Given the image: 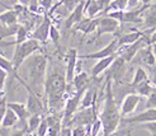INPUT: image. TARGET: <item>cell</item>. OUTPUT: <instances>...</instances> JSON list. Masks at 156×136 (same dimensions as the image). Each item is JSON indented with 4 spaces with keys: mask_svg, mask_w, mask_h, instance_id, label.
Returning <instances> with one entry per match:
<instances>
[{
    "mask_svg": "<svg viewBox=\"0 0 156 136\" xmlns=\"http://www.w3.org/2000/svg\"><path fill=\"white\" fill-rule=\"evenodd\" d=\"M43 93L48 109L56 113V111L64 106L66 101L65 97L67 93V83L65 75L58 71H51L46 75Z\"/></svg>",
    "mask_w": 156,
    "mask_h": 136,
    "instance_id": "6da1fadb",
    "label": "cell"
},
{
    "mask_svg": "<svg viewBox=\"0 0 156 136\" xmlns=\"http://www.w3.org/2000/svg\"><path fill=\"white\" fill-rule=\"evenodd\" d=\"M26 66L28 83L27 85L37 95H40V89H43L46 75H47V57L41 52H34L22 64Z\"/></svg>",
    "mask_w": 156,
    "mask_h": 136,
    "instance_id": "7a4b0ae2",
    "label": "cell"
},
{
    "mask_svg": "<svg viewBox=\"0 0 156 136\" xmlns=\"http://www.w3.org/2000/svg\"><path fill=\"white\" fill-rule=\"evenodd\" d=\"M98 118L102 122V131L103 136H113V134L117 131L118 126L121 123V111L117 106L114 101L113 93H112V85L111 80L108 79L107 88H105V98H104V105L102 113L98 116Z\"/></svg>",
    "mask_w": 156,
    "mask_h": 136,
    "instance_id": "3957f363",
    "label": "cell"
},
{
    "mask_svg": "<svg viewBox=\"0 0 156 136\" xmlns=\"http://www.w3.org/2000/svg\"><path fill=\"white\" fill-rule=\"evenodd\" d=\"M40 46H41V43L38 41H36V39H32V38H28L27 41L22 42L19 45H15L13 59L10 60L15 73H17V70L22 66V64L24 62L30 55H33L34 52H37L40 50Z\"/></svg>",
    "mask_w": 156,
    "mask_h": 136,
    "instance_id": "277c9868",
    "label": "cell"
},
{
    "mask_svg": "<svg viewBox=\"0 0 156 136\" xmlns=\"http://www.w3.org/2000/svg\"><path fill=\"white\" fill-rule=\"evenodd\" d=\"M98 118L97 103L89 108L77 109L71 117V127L73 126H91V123Z\"/></svg>",
    "mask_w": 156,
    "mask_h": 136,
    "instance_id": "5b68a950",
    "label": "cell"
},
{
    "mask_svg": "<svg viewBox=\"0 0 156 136\" xmlns=\"http://www.w3.org/2000/svg\"><path fill=\"white\" fill-rule=\"evenodd\" d=\"M145 45H150L149 43V36H144V37H141L140 39H137L136 42L131 43V45L118 47V50H117L118 57L122 59L124 62H128L132 59L136 57V55L138 53V51L141 50Z\"/></svg>",
    "mask_w": 156,
    "mask_h": 136,
    "instance_id": "8992f818",
    "label": "cell"
},
{
    "mask_svg": "<svg viewBox=\"0 0 156 136\" xmlns=\"http://www.w3.org/2000/svg\"><path fill=\"white\" fill-rule=\"evenodd\" d=\"M146 122H156V108H147L136 116L121 119V123L124 125H141Z\"/></svg>",
    "mask_w": 156,
    "mask_h": 136,
    "instance_id": "52a82bcc",
    "label": "cell"
},
{
    "mask_svg": "<svg viewBox=\"0 0 156 136\" xmlns=\"http://www.w3.org/2000/svg\"><path fill=\"white\" fill-rule=\"evenodd\" d=\"M51 19H50V15L44 14V18L43 20L37 26V28L29 35V38L36 39L40 43H46L48 39V35H50V27H51Z\"/></svg>",
    "mask_w": 156,
    "mask_h": 136,
    "instance_id": "ba28073f",
    "label": "cell"
},
{
    "mask_svg": "<svg viewBox=\"0 0 156 136\" xmlns=\"http://www.w3.org/2000/svg\"><path fill=\"white\" fill-rule=\"evenodd\" d=\"M121 23L118 20H115L108 15L100 18L99 17V22H98V28H97V38L100 37L102 35H107V33H115L119 29Z\"/></svg>",
    "mask_w": 156,
    "mask_h": 136,
    "instance_id": "9c48e42d",
    "label": "cell"
},
{
    "mask_svg": "<svg viewBox=\"0 0 156 136\" xmlns=\"http://www.w3.org/2000/svg\"><path fill=\"white\" fill-rule=\"evenodd\" d=\"M118 50V42H117V38L112 39L105 47H103L102 50H99L97 52H93V53H88V55H81V56H77V59H94V60H102L105 59L108 56H112L117 52Z\"/></svg>",
    "mask_w": 156,
    "mask_h": 136,
    "instance_id": "30bf717a",
    "label": "cell"
},
{
    "mask_svg": "<svg viewBox=\"0 0 156 136\" xmlns=\"http://www.w3.org/2000/svg\"><path fill=\"white\" fill-rule=\"evenodd\" d=\"M77 64V52L75 49H70L66 56V73H65V79L67 83V89L73 84V80L75 78V69Z\"/></svg>",
    "mask_w": 156,
    "mask_h": 136,
    "instance_id": "8fae6325",
    "label": "cell"
},
{
    "mask_svg": "<svg viewBox=\"0 0 156 136\" xmlns=\"http://www.w3.org/2000/svg\"><path fill=\"white\" fill-rule=\"evenodd\" d=\"M141 98L142 97H140V95L136 94V93H129L123 98L122 106H121V109H119L122 118L124 116H128L131 113H133V112L136 111V108H137V106H138V103L141 102Z\"/></svg>",
    "mask_w": 156,
    "mask_h": 136,
    "instance_id": "7c38bea8",
    "label": "cell"
},
{
    "mask_svg": "<svg viewBox=\"0 0 156 136\" xmlns=\"http://www.w3.org/2000/svg\"><path fill=\"white\" fill-rule=\"evenodd\" d=\"M141 18L144 20V27L146 29L152 31L156 28V0H154L150 5L145 6Z\"/></svg>",
    "mask_w": 156,
    "mask_h": 136,
    "instance_id": "4fadbf2b",
    "label": "cell"
},
{
    "mask_svg": "<svg viewBox=\"0 0 156 136\" xmlns=\"http://www.w3.org/2000/svg\"><path fill=\"white\" fill-rule=\"evenodd\" d=\"M84 6H85V0H81L75 9L65 18V24L64 26H65L66 29L74 28L77 23L84 18Z\"/></svg>",
    "mask_w": 156,
    "mask_h": 136,
    "instance_id": "5bb4252c",
    "label": "cell"
},
{
    "mask_svg": "<svg viewBox=\"0 0 156 136\" xmlns=\"http://www.w3.org/2000/svg\"><path fill=\"white\" fill-rule=\"evenodd\" d=\"M98 22H99V17H97V18H83L74 28H75V31L81 32L83 36L85 37V36L93 33L94 31H97Z\"/></svg>",
    "mask_w": 156,
    "mask_h": 136,
    "instance_id": "9a60e30c",
    "label": "cell"
},
{
    "mask_svg": "<svg viewBox=\"0 0 156 136\" xmlns=\"http://www.w3.org/2000/svg\"><path fill=\"white\" fill-rule=\"evenodd\" d=\"M8 108H10L15 115H17L19 123L22 125H27V119L29 118V112L27 109V106L24 103H19V102H8Z\"/></svg>",
    "mask_w": 156,
    "mask_h": 136,
    "instance_id": "2e32d148",
    "label": "cell"
},
{
    "mask_svg": "<svg viewBox=\"0 0 156 136\" xmlns=\"http://www.w3.org/2000/svg\"><path fill=\"white\" fill-rule=\"evenodd\" d=\"M118 57V53H114V55H112V56H108V57H105V59H102V60H98V62L95 64L94 66H93V69H91V76L93 78H97V76H99L100 74L103 73V71H105L109 66L112 65V64L114 62V60Z\"/></svg>",
    "mask_w": 156,
    "mask_h": 136,
    "instance_id": "e0dca14e",
    "label": "cell"
},
{
    "mask_svg": "<svg viewBox=\"0 0 156 136\" xmlns=\"http://www.w3.org/2000/svg\"><path fill=\"white\" fill-rule=\"evenodd\" d=\"M95 103H97V92H95V89H93V88H89L88 86L87 89H85V92L83 93L79 109L89 108L93 105H95Z\"/></svg>",
    "mask_w": 156,
    "mask_h": 136,
    "instance_id": "ac0fdd59",
    "label": "cell"
},
{
    "mask_svg": "<svg viewBox=\"0 0 156 136\" xmlns=\"http://www.w3.org/2000/svg\"><path fill=\"white\" fill-rule=\"evenodd\" d=\"M18 18H19L18 12L14 8H12V9H8L0 14V24L6 26V27L18 24Z\"/></svg>",
    "mask_w": 156,
    "mask_h": 136,
    "instance_id": "d6986e66",
    "label": "cell"
},
{
    "mask_svg": "<svg viewBox=\"0 0 156 136\" xmlns=\"http://www.w3.org/2000/svg\"><path fill=\"white\" fill-rule=\"evenodd\" d=\"M89 83H90V79H89L88 73L81 71V73L75 75L71 85H74V88H75V93L76 92H85V89L89 86Z\"/></svg>",
    "mask_w": 156,
    "mask_h": 136,
    "instance_id": "ffe728a7",
    "label": "cell"
},
{
    "mask_svg": "<svg viewBox=\"0 0 156 136\" xmlns=\"http://www.w3.org/2000/svg\"><path fill=\"white\" fill-rule=\"evenodd\" d=\"M145 33L141 31H133V32H128V33H124L121 37L117 38V42H118V47L121 46H126V45H131L136 42L137 39H140L141 37H144Z\"/></svg>",
    "mask_w": 156,
    "mask_h": 136,
    "instance_id": "44dd1931",
    "label": "cell"
},
{
    "mask_svg": "<svg viewBox=\"0 0 156 136\" xmlns=\"http://www.w3.org/2000/svg\"><path fill=\"white\" fill-rule=\"evenodd\" d=\"M102 5L98 3V0H85L84 13L88 15V18H97V15L102 12Z\"/></svg>",
    "mask_w": 156,
    "mask_h": 136,
    "instance_id": "7402d4cb",
    "label": "cell"
},
{
    "mask_svg": "<svg viewBox=\"0 0 156 136\" xmlns=\"http://www.w3.org/2000/svg\"><path fill=\"white\" fill-rule=\"evenodd\" d=\"M140 55V59H141V62L146 64L147 66H154L155 64H156V59H155V56L152 53V49H151V45H147L146 49H141L138 51Z\"/></svg>",
    "mask_w": 156,
    "mask_h": 136,
    "instance_id": "603a6c76",
    "label": "cell"
},
{
    "mask_svg": "<svg viewBox=\"0 0 156 136\" xmlns=\"http://www.w3.org/2000/svg\"><path fill=\"white\" fill-rule=\"evenodd\" d=\"M18 123H19V119L17 115L10 108H6V112L4 115V118H3L0 127H3V129H12V127H15Z\"/></svg>",
    "mask_w": 156,
    "mask_h": 136,
    "instance_id": "cb8c5ba5",
    "label": "cell"
},
{
    "mask_svg": "<svg viewBox=\"0 0 156 136\" xmlns=\"http://www.w3.org/2000/svg\"><path fill=\"white\" fill-rule=\"evenodd\" d=\"M133 89H135V93L138 94L140 97H146L147 98L152 93V90L155 89V86L149 79V80H146V82H144L141 84H138L137 86H135Z\"/></svg>",
    "mask_w": 156,
    "mask_h": 136,
    "instance_id": "d4e9b609",
    "label": "cell"
},
{
    "mask_svg": "<svg viewBox=\"0 0 156 136\" xmlns=\"http://www.w3.org/2000/svg\"><path fill=\"white\" fill-rule=\"evenodd\" d=\"M43 117H44L43 115H30L29 118L27 119V134L36 132Z\"/></svg>",
    "mask_w": 156,
    "mask_h": 136,
    "instance_id": "484cf974",
    "label": "cell"
},
{
    "mask_svg": "<svg viewBox=\"0 0 156 136\" xmlns=\"http://www.w3.org/2000/svg\"><path fill=\"white\" fill-rule=\"evenodd\" d=\"M149 74L146 73V70L144 69V68H137L136 69V73H135V75H133V79H132V83H131V88H135V86H137L138 84H141V83H144V82H146V80H149Z\"/></svg>",
    "mask_w": 156,
    "mask_h": 136,
    "instance_id": "4316f807",
    "label": "cell"
},
{
    "mask_svg": "<svg viewBox=\"0 0 156 136\" xmlns=\"http://www.w3.org/2000/svg\"><path fill=\"white\" fill-rule=\"evenodd\" d=\"M18 28H19V23H18V24H14V26H9V27L0 24V41H2V39L8 38V37L15 36Z\"/></svg>",
    "mask_w": 156,
    "mask_h": 136,
    "instance_id": "83f0119b",
    "label": "cell"
},
{
    "mask_svg": "<svg viewBox=\"0 0 156 136\" xmlns=\"http://www.w3.org/2000/svg\"><path fill=\"white\" fill-rule=\"evenodd\" d=\"M90 132V126H73L71 127V134L73 136H89Z\"/></svg>",
    "mask_w": 156,
    "mask_h": 136,
    "instance_id": "f1b7e54d",
    "label": "cell"
},
{
    "mask_svg": "<svg viewBox=\"0 0 156 136\" xmlns=\"http://www.w3.org/2000/svg\"><path fill=\"white\" fill-rule=\"evenodd\" d=\"M48 38L51 39V41L56 45V46H58V43H60V32H58V29L55 27L53 24H51V27H50V35H48Z\"/></svg>",
    "mask_w": 156,
    "mask_h": 136,
    "instance_id": "f546056e",
    "label": "cell"
},
{
    "mask_svg": "<svg viewBox=\"0 0 156 136\" xmlns=\"http://www.w3.org/2000/svg\"><path fill=\"white\" fill-rule=\"evenodd\" d=\"M100 130H102V122H100V119H99V118H97L95 121L91 123V126H90L89 136H99Z\"/></svg>",
    "mask_w": 156,
    "mask_h": 136,
    "instance_id": "4dcf8cb0",
    "label": "cell"
},
{
    "mask_svg": "<svg viewBox=\"0 0 156 136\" xmlns=\"http://www.w3.org/2000/svg\"><path fill=\"white\" fill-rule=\"evenodd\" d=\"M47 132H48V126H47V122H46V118L43 117V119L41 121L40 126L36 131V135L37 136H47Z\"/></svg>",
    "mask_w": 156,
    "mask_h": 136,
    "instance_id": "1f68e13d",
    "label": "cell"
},
{
    "mask_svg": "<svg viewBox=\"0 0 156 136\" xmlns=\"http://www.w3.org/2000/svg\"><path fill=\"white\" fill-rule=\"evenodd\" d=\"M6 105H8V101L5 98V95H2V97H0V125H2V121H3V118H4L6 108H8Z\"/></svg>",
    "mask_w": 156,
    "mask_h": 136,
    "instance_id": "d6a6232c",
    "label": "cell"
},
{
    "mask_svg": "<svg viewBox=\"0 0 156 136\" xmlns=\"http://www.w3.org/2000/svg\"><path fill=\"white\" fill-rule=\"evenodd\" d=\"M146 108H156V88L152 90V93L149 95V97H147Z\"/></svg>",
    "mask_w": 156,
    "mask_h": 136,
    "instance_id": "836d02e7",
    "label": "cell"
},
{
    "mask_svg": "<svg viewBox=\"0 0 156 136\" xmlns=\"http://www.w3.org/2000/svg\"><path fill=\"white\" fill-rule=\"evenodd\" d=\"M140 126L149 131L151 136H156V122H146V123H141Z\"/></svg>",
    "mask_w": 156,
    "mask_h": 136,
    "instance_id": "e575fe53",
    "label": "cell"
},
{
    "mask_svg": "<svg viewBox=\"0 0 156 136\" xmlns=\"http://www.w3.org/2000/svg\"><path fill=\"white\" fill-rule=\"evenodd\" d=\"M6 76H8V73L5 70H3L0 68V94H3V90H4V85H5V80H6Z\"/></svg>",
    "mask_w": 156,
    "mask_h": 136,
    "instance_id": "d590c367",
    "label": "cell"
},
{
    "mask_svg": "<svg viewBox=\"0 0 156 136\" xmlns=\"http://www.w3.org/2000/svg\"><path fill=\"white\" fill-rule=\"evenodd\" d=\"M138 3H140V0H127V9L128 10L135 9V8H137Z\"/></svg>",
    "mask_w": 156,
    "mask_h": 136,
    "instance_id": "8d00e7d4",
    "label": "cell"
},
{
    "mask_svg": "<svg viewBox=\"0 0 156 136\" xmlns=\"http://www.w3.org/2000/svg\"><path fill=\"white\" fill-rule=\"evenodd\" d=\"M152 69H150L151 70V79H150V80H151V83L154 84V86L156 88V64H155V65L154 66H151Z\"/></svg>",
    "mask_w": 156,
    "mask_h": 136,
    "instance_id": "74e56055",
    "label": "cell"
},
{
    "mask_svg": "<svg viewBox=\"0 0 156 136\" xmlns=\"http://www.w3.org/2000/svg\"><path fill=\"white\" fill-rule=\"evenodd\" d=\"M60 136H73L71 134V127H62Z\"/></svg>",
    "mask_w": 156,
    "mask_h": 136,
    "instance_id": "f35d334b",
    "label": "cell"
},
{
    "mask_svg": "<svg viewBox=\"0 0 156 136\" xmlns=\"http://www.w3.org/2000/svg\"><path fill=\"white\" fill-rule=\"evenodd\" d=\"M149 43L150 45H155L156 43V31H154L152 35L149 36Z\"/></svg>",
    "mask_w": 156,
    "mask_h": 136,
    "instance_id": "ab89813d",
    "label": "cell"
},
{
    "mask_svg": "<svg viewBox=\"0 0 156 136\" xmlns=\"http://www.w3.org/2000/svg\"><path fill=\"white\" fill-rule=\"evenodd\" d=\"M18 3H19V5L27 8V6H29V4H30V0H18Z\"/></svg>",
    "mask_w": 156,
    "mask_h": 136,
    "instance_id": "60d3db41",
    "label": "cell"
},
{
    "mask_svg": "<svg viewBox=\"0 0 156 136\" xmlns=\"http://www.w3.org/2000/svg\"><path fill=\"white\" fill-rule=\"evenodd\" d=\"M140 2H141V4L144 5V6H146V5H150L154 0H140Z\"/></svg>",
    "mask_w": 156,
    "mask_h": 136,
    "instance_id": "b9f144b4",
    "label": "cell"
},
{
    "mask_svg": "<svg viewBox=\"0 0 156 136\" xmlns=\"http://www.w3.org/2000/svg\"><path fill=\"white\" fill-rule=\"evenodd\" d=\"M151 49H152V53H154L155 59H156V43L155 45H151Z\"/></svg>",
    "mask_w": 156,
    "mask_h": 136,
    "instance_id": "7bdbcfd3",
    "label": "cell"
},
{
    "mask_svg": "<svg viewBox=\"0 0 156 136\" xmlns=\"http://www.w3.org/2000/svg\"><path fill=\"white\" fill-rule=\"evenodd\" d=\"M8 9H12V8H5V6H2V5H0V14H2L3 12H5V10H8Z\"/></svg>",
    "mask_w": 156,
    "mask_h": 136,
    "instance_id": "ee69618b",
    "label": "cell"
},
{
    "mask_svg": "<svg viewBox=\"0 0 156 136\" xmlns=\"http://www.w3.org/2000/svg\"><path fill=\"white\" fill-rule=\"evenodd\" d=\"M0 5H2V6H5V8H10L9 5H6L4 2H2V0H0Z\"/></svg>",
    "mask_w": 156,
    "mask_h": 136,
    "instance_id": "f6af8a7d",
    "label": "cell"
},
{
    "mask_svg": "<svg viewBox=\"0 0 156 136\" xmlns=\"http://www.w3.org/2000/svg\"><path fill=\"white\" fill-rule=\"evenodd\" d=\"M127 136H132V135H131V134H127Z\"/></svg>",
    "mask_w": 156,
    "mask_h": 136,
    "instance_id": "bcb514c9",
    "label": "cell"
},
{
    "mask_svg": "<svg viewBox=\"0 0 156 136\" xmlns=\"http://www.w3.org/2000/svg\"><path fill=\"white\" fill-rule=\"evenodd\" d=\"M2 95H4V94H0V97H2Z\"/></svg>",
    "mask_w": 156,
    "mask_h": 136,
    "instance_id": "7dc6e473",
    "label": "cell"
},
{
    "mask_svg": "<svg viewBox=\"0 0 156 136\" xmlns=\"http://www.w3.org/2000/svg\"><path fill=\"white\" fill-rule=\"evenodd\" d=\"M27 136H29V134H27Z\"/></svg>",
    "mask_w": 156,
    "mask_h": 136,
    "instance_id": "c3c4849f",
    "label": "cell"
},
{
    "mask_svg": "<svg viewBox=\"0 0 156 136\" xmlns=\"http://www.w3.org/2000/svg\"><path fill=\"white\" fill-rule=\"evenodd\" d=\"M38 2H41V0H38Z\"/></svg>",
    "mask_w": 156,
    "mask_h": 136,
    "instance_id": "681fc988",
    "label": "cell"
}]
</instances>
